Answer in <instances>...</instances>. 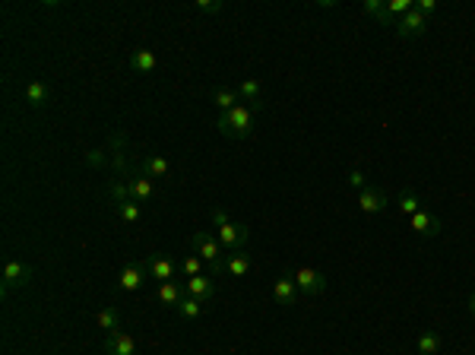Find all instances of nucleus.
<instances>
[{"label": "nucleus", "instance_id": "obj_1", "mask_svg": "<svg viewBox=\"0 0 475 355\" xmlns=\"http://www.w3.org/2000/svg\"><path fill=\"white\" fill-rule=\"evenodd\" d=\"M216 127L225 136H234V140H244V136L254 134V108L250 105H234L232 111L219 114Z\"/></svg>", "mask_w": 475, "mask_h": 355}, {"label": "nucleus", "instance_id": "obj_2", "mask_svg": "<svg viewBox=\"0 0 475 355\" xmlns=\"http://www.w3.org/2000/svg\"><path fill=\"white\" fill-rule=\"evenodd\" d=\"M190 247H194V254L203 263H210L212 276H222L225 263H222V245H219L216 235H210V232H194V235H190Z\"/></svg>", "mask_w": 475, "mask_h": 355}, {"label": "nucleus", "instance_id": "obj_3", "mask_svg": "<svg viewBox=\"0 0 475 355\" xmlns=\"http://www.w3.org/2000/svg\"><path fill=\"white\" fill-rule=\"evenodd\" d=\"M219 229V245L225 247V251H232V254H241V251H247V238H250V232H247V225H238V222H222V225H216Z\"/></svg>", "mask_w": 475, "mask_h": 355}, {"label": "nucleus", "instance_id": "obj_4", "mask_svg": "<svg viewBox=\"0 0 475 355\" xmlns=\"http://www.w3.org/2000/svg\"><path fill=\"white\" fill-rule=\"evenodd\" d=\"M292 276H295L298 292L311 295V298L327 289V276H323L320 270H314V267H298V270H292Z\"/></svg>", "mask_w": 475, "mask_h": 355}, {"label": "nucleus", "instance_id": "obj_5", "mask_svg": "<svg viewBox=\"0 0 475 355\" xmlns=\"http://www.w3.org/2000/svg\"><path fill=\"white\" fill-rule=\"evenodd\" d=\"M32 279V267L23 261H7V267H3V283H0V289L3 292H13V289H26Z\"/></svg>", "mask_w": 475, "mask_h": 355}, {"label": "nucleus", "instance_id": "obj_6", "mask_svg": "<svg viewBox=\"0 0 475 355\" xmlns=\"http://www.w3.org/2000/svg\"><path fill=\"white\" fill-rule=\"evenodd\" d=\"M149 276V267L146 263H127L121 270V276H117V292H137Z\"/></svg>", "mask_w": 475, "mask_h": 355}, {"label": "nucleus", "instance_id": "obj_7", "mask_svg": "<svg viewBox=\"0 0 475 355\" xmlns=\"http://www.w3.org/2000/svg\"><path fill=\"white\" fill-rule=\"evenodd\" d=\"M409 225H412V232L415 235H425V238H434V235H441V219L437 216H431L428 210H418L415 216H409Z\"/></svg>", "mask_w": 475, "mask_h": 355}, {"label": "nucleus", "instance_id": "obj_8", "mask_svg": "<svg viewBox=\"0 0 475 355\" xmlns=\"http://www.w3.org/2000/svg\"><path fill=\"white\" fill-rule=\"evenodd\" d=\"M273 295H276V301L279 305H295L298 301V285H295V276H292V270H285L279 279L273 283Z\"/></svg>", "mask_w": 475, "mask_h": 355}, {"label": "nucleus", "instance_id": "obj_9", "mask_svg": "<svg viewBox=\"0 0 475 355\" xmlns=\"http://www.w3.org/2000/svg\"><path fill=\"white\" fill-rule=\"evenodd\" d=\"M428 29V19H425V16L418 13V10H409V13L403 16V19H399L396 23V32H399V39H415V35H421V32Z\"/></svg>", "mask_w": 475, "mask_h": 355}, {"label": "nucleus", "instance_id": "obj_10", "mask_svg": "<svg viewBox=\"0 0 475 355\" xmlns=\"http://www.w3.org/2000/svg\"><path fill=\"white\" fill-rule=\"evenodd\" d=\"M105 355H137V343H133L130 333L117 330L105 336Z\"/></svg>", "mask_w": 475, "mask_h": 355}, {"label": "nucleus", "instance_id": "obj_11", "mask_svg": "<svg viewBox=\"0 0 475 355\" xmlns=\"http://www.w3.org/2000/svg\"><path fill=\"white\" fill-rule=\"evenodd\" d=\"M387 194H383L381 187H365L361 190V197H358V206H361V213L365 216H374V213H383L387 210Z\"/></svg>", "mask_w": 475, "mask_h": 355}, {"label": "nucleus", "instance_id": "obj_12", "mask_svg": "<svg viewBox=\"0 0 475 355\" xmlns=\"http://www.w3.org/2000/svg\"><path fill=\"white\" fill-rule=\"evenodd\" d=\"M127 63H130V70H137V73H143V77H149V73H156L159 57H156V51H149V48H137V51H130Z\"/></svg>", "mask_w": 475, "mask_h": 355}, {"label": "nucleus", "instance_id": "obj_13", "mask_svg": "<svg viewBox=\"0 0 475 355\" xmlns=\"http://www.w3.org/2000/svg\"><path fill=\"white\" fill-rule=\"evenodd\" d=\"M146 267H149V279H159V283H172L174 279V261H168L165 254H152Z\"/></svg>", "mask_w": 475, "mask_h": 355}, {"label": "nucleus", "instance_id": "obj_14", "mask_svg": "<svg viewBox=\"0 0 475 355\" xmlns=\"http://www.w3.org/2000/svg\"><path fill=\"white\" fill-rule=\"evenodd\" d=\"M152 194H156V184H152V178L149 174H130V197L137 200V203H146V200H152Z\"/></svg>", "mask_w": 475, "mask_h": 355}, {"label": "nucleus", "instance_id": "obj_15", "mask_svg": "<svg viewBox=\"0 0 475 355\" xmlns=\"http://www.w3.org/2000/svg\"><path fill=\"white\" fill-rule=\"evenodd\" d=\"M184 295H188V289H184V285H178L174 279H172V283H159V289H156V298L162 301L165 308H178Z\"/></svg>", "mask_w": 475, "mask_h": 355}, {"label": "nucleus", "instance_id": "obj_16", "mask_svg": "<svg viewBox=\"0 0 475 355\" xmlns=\"http://www.w3.org/2000/svg\"><path fill=\"white\" fill-rule=\"evenodd\" d=\"M184 289H188V295H194V298H200V301H210L212 295H216V285H212V279L210 276H190V279H184Z\"/></svg>", "mask_w": 475, "mask_h": 355}, {"label": "nucleus", "instance_id": "obj_17", "mask_svg": "<svg viewBox=\"0 0 475 355\" xmlns=\"http://www.w3.org/2000/svg\"><path fill=\"white\" fill-rule=\"evenodd\" d=\"M48 99H51V86H48V83L32 79L29 86H26V102H29V108H45Z\"/></svg>", "mask_w": 475, "mask_h": 355}, {"label": "nucleus", "instance_id": "obj_18", "mask_svg": "<svg viewBox=\"0 0 475 355\" xmlns=\"http://www.w3.org/2000/svg\"><path fill=\"white\" fill-rule=\"evenodd\" d=\"M168 172H172V165H168L165 156H159V152H146V156H143V174H149V178H165Z\"/></svg>", "mask_w": 475, "mask_h": 355}, {"label": "nucleus", "instance_id": "obj_19", "mask_svg": "<svg viewBox=\"0 0 475 355\" xmlns=\"http://www.w3.org/2000/svg\"><path fill=\"white\" fill-rule=\"evenodd\" d=\"M238 95H241V99H244V102H247L254 111L263 108V89H260L257 79H244L241 86H238Z\"/></svg>", "mask_w": 475, "mask_h": 355}, {"label": "nucleus", "instance_id": "obj_20", "mask_svg": "<svg viewBox=\"0 0 475 355\" xmlns=\"http://www.w3.org/2000/svg\"><path fill=\"white\" fill-rule=\"evenodd\" d=\"M95 324H99L105 333H117L121 330V311L117 308H101L99 314H95Z\"/></svg>", "mask_w": 475, "mask_h": 355}, {"label": "nucleus", "instance_id": "obj_21", "mask_svg": "<svg viewBox=\"0 0 475 355\" xmlns=\"http://www.w3.org/2000/svg\"><path fill=\"white\" fill-rule=\"evenodd\" d=\"M203 305H206V301L194 298V295H184V298H181V305H178L174 311H178V314L184 317V321H196V317L203 314Z\"/></svg>", "mask_w": 475, "mask_h": 355}, {"label": "nucleus", "instance_id": "obj_22", "mask_svg": "<svg viewBox=\"0 0 475 355\" xmlns=\"http://www.w3.org/2000/svg\"><path fill=\"white\" fill-rule=\"evenodd\" d=\"M250 270V254L247 251H241V254H232L225 261V273L228 276H244Z\"/></svg>", "mask_w": 475, "mask_h": 355}, {"label": "nucleus", "instance_id": "obj_23", "mask_svg": "<svg viewBox=\"0 0 475 355\" xmlns=\"http://www.w3.org/2000/svg\"><path fill=\"white\" fill-rule=\"evenodd\" d=\"M238 99H241V95H238V89H216V92H212V102L219 105V111H222V114H225V111H232L234 105H238Z\"/></svg>", "mask_w": 475, "mask_h": 355}, {"label": "nucleus", "instance_id": "obj_24", "mask_svg": "<svg viewBox=\"0 0 475 355\" xmlns=\"http://www.w3.org/2000/svg\"><path fill=\"white\" fill-rule=\"evenodd\" d=\"M418 352L421 355H437L441 352V336H437L434 330H425L418 336Z\"/></svg>", "mask_w": 475, "mask_h": 355}, {"label": "nucleus", "instance_id": "obj_25", "mask_svg": "<svg viewBox=\"0 0 475 355\" xmlns=\"http://www.w3.org/2000/svg\"><path fill=\"white\" fill-rule=\"evenodd\" d=\"M108 197H111V203H127V200H133L130 197V181H111L108 184Z\"/></svg>", "mask_w": 475, "mask_h": 355}, {"label": "nucleus", "instance_id": "obj_26", "mask_svg": "<svg viewBox=\"0 0 475 355\" xmlns=\"http://www.w3.org/2000/svg\"><path fill=\"white\" fill-rule=\"evenodd\" d=\"M114 213L121 216L124 222H140L143 210H140V203H137V200H127V203H117L114 206Z\"/></svg>", "mask_w": 475, "mask_h": 355}, {"label": "nucleus", "instance_id": "obj_27", "mask_svg": "<svg viewBox=\"0 0 475 355\" xmlns=\"http://www.w3.org/2000/svg\"><path fill=\"white\" fill-rule=\"evenodd\" d=\"M361 10H365L367 16H377L383 26H393V23H390V13H387V3H383V0H365Z\"/></svg>", "mask_w": 475, "mask_h": 355}, {"label": "nucleus", "instance_id": "obj_28", "mask_svg": "<svg viewBox=\"0 0 475 355\" xmlns=\"http://www.w3.org/2000/svg\"><path fill=\"white\" fill-rule=\"evenodd\" d=\"M412 7H415L412 0H390V3H387L390 23L396 26V23H399V19H403V16H405V13H409V10H412Z\"/></svg>", "mask_w": 475, "mask_h": 355}, {"label": "nucleus", "instance_id": "obj_29", "mask_svg": "<svg viewBox=\"0 0 475 355\" xmlns=\"http://www.w3.org/2000/svg\"><path fill=\"white\" fill-rule=\"evenodd\" d=\"M399 210H403L405 216H415V213H418V210H425V206H421V200L415 197L412 190H405L403 197H399Z\"/></svg>", "mask_w": 475, "mask_h": 355}, {"label": "nucleus", "instance_id": "obj_30", "mask_svg": "<svg viewBox=\"0 0 475 355\" xmlns=\"http://www.w3.org/2000/svg\"><path fill=\"white\" fill-rule=\"evenodd\" d=\"M181 273H184V276H200L203 273V261L200 257H196V254H188V257H184V261H181Z\"/></svg>", "mask_w": 475, "mask_h": 355}, {"label": "nucleus", "instance_id": "obj_31", "mask_svg": "<svg viewBox=\"0 0 475 355\" xmlns=\"http://www.w3.org/2000/svg\"><path fill=\"white\" fill-rule=\"evenodd\" d=\"M225 3L222 0H196V13H222Z\"/></svg>", "mask_w": 475, "mask_h": 355}, {"label": "nucleus", "instance_id": "obj_32", "mask_svg": "<svg viewBox=\"0 0 475 355\" xmlns=\"http://www.w3.org/2000/svg\"><path fill=\"white\" fill-rule=\"evenodd\" d=\"M105 162H108V152H105V150H92V152H86V165H89V168H101Z\"/></svg>", "mask_w": 475, "mask_h": 355}, {"label": "nucleus", "instance_id": "obj_33", "mask_svg": "<svg viewBox=\"0 0 475 355\" xmlns=\"http://www.w3.org/2000/svg\"><path fill=\"white\" fill-rule=\"evenodd\" d=\"M415 10H418V13L428 19L431 13H437V3H434V0H415Z\"/></svg>", "mask_w": 475, "mask_h": 355}, {"label": "nucleus", "instance_id": "obj_34", "mask_svg": "<svg viewBox=\"0 0 475 355\" xmlns=\"http://www.w3.org/2000/svg\"><path fill=\"white\" fill-rule=\"evenodd\" d=\"M349 184H352V187H361V190H365V172H352L349 174Z\"/></svg>", "mask_w": 475, "mask_h": 355}, {"label": "nucleus", "instance_id": "obj_35", "mask_svg": "<svg viewBox=\"0 0 475 355\" xmlns=\"http://www.w3.org/2000/svg\"><path fill=\"white\" fill-rule=\"evenodd\" d=\"M222 222H228V213L225 210H212V225H222Z\"/></svg>", "mask_w": 475, "mask_h": 355}, {"label": "nucleus", "instance_id": "obj_36", "mask_svg": "<svg viewBox=\"0 0 475 355\" xmlns=\"http://www.w3.org/2000/svg\"><path fill=\"white\" fill-rule=\"evenodd\" d=\"M469 314H472V317H475V292H472V295H469Z\"/></svg>", "mask_w": 475, "mask_h": 355}]
</instances>
